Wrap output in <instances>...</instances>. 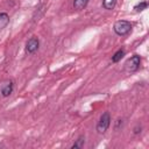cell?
<instances>
[{"instance_id":"obj_8","label":"cell","mask_w":149,"mask_h":149,"mask_svg":"<svg viewBox=\"0 0 149 149\" xmlns=\"http://www.w3.org/2000/svg\"><path fill=\"white\" fill-rule=\"evenodd\" d=\"M84 143H85V137L81 135V136H79L77 140H76V142L72 144V149H79V148H83L84 147Z\"/></svg>"},{"instance_id":"obj_3","label":"cell","mask_w":149,"mask_h":149,"mask_svg":"<svg viewBox=\"0 0 149 149\" xmlns=\"http://www.w3.org/2000/svg\"><path fill=\"white\" fill-rule=\"evenodd\" d=\"M140 62L141 58L137 55H134L133 57H130L126 63H125V70L127 72H134L140 68Z\"/></svg>"},{"instance_id":"obj_6","label":"cell","mask_w":149,"mask_h":149,"mask_svg":"<svg viewBox=\"0 0 149 149\" xmlns=\"http://www.w3.org/2000/svg\"><path fill=\"white\" fill-rule=\"evenodd\" d=\"M9 23V15L7 13H0V29H3Z\"/></svg>"},{"instance_id":"obj_2","label":"cell","mask_w":149,"mask_h":149,"mask_svg":"<svg viewBox=\"0 0 149 149\" xmlns=\"http://www.w3.org/2000/svg\"><path fill=\"white\" fill-rule=\"evenodd\" d=\"M111 125V115L108 112H105L102 113V115L100 116L99 121H98V125H97V130L99 134H104L106 133V130L108 129Z\"/></svg>"},{"instance_id":"obj_10","label":"cell","mask_w":149,"mask_h":149,"mask_svg":"<svg viewBox=\"0 0 149 149\" xmlns=\"http://www.w3.org/2000/svg\"><path fill=\"white\" fill-rule=\"evenodd\" d=\"M123 55H125V50H122V49L118 50V51L114 54V56L112 57V62H113V63H118V62L123 57Z\"/></svg>"},{"instance_id":"obj_7","label":"cell","mask_w":149,"mask_h":149,"mask_svg":"<svg viewBox=\"0 0 149 149\" xmlns=\"http://www.w3.org/2000/svg\"><path fill=\"white\" fill-rule=\"evenodd\" d=\"M90 0H73V8L77 10H81L86 7Z\"/></svg>"},{"instance_id":"obj_9","label":"cell","mask_w":149,"mask_h":149,"mask_svg":"<svg viewBox=\"0 0 149 149\" xmlns=\"http://www.w3.org/2000/svg\"><path fill=\"white\" fill-rule=\"evenodd\" d=\"M115 3H116V0H102V6L105 9H113L115 7Z\"/></svg>"},{"instance_id":"obj_4","label":"cell","mask_w":149,"mask_h":149,"mask_svg":"<svg viewBox=\"0 0 149 149\" xmlns=\"http://www.w3.org/2000/svg\"><path fill=\"white\" fill-rule=\"evenodd\" d=\"M40 47V41L37 37H31L28 40V42L26 43V52L27 54H34L35 51H37Z\"/></svg>"},{"instance_id":"obj_5","label":"cell","mask_w":149,"mask_h":149,"mask_svg":"<svg viewBox=\"0 0 149 149\" xmlns=\"http://www.w3.org/2000/svg\"><path fill=\"white\" fill-rule=\"evenodd\" d=\"M13 90H14V84H13L12 80L5 81V83L1 85V87H0V91H1L2 97H9V95L12 94Z\"/></svg>"},{"instance_id":"obj_11","label":"cell","mask_w":149,"mask_h":149,"mask_svg":"<svg viewBox=\"0 0 149 149\" xmlns=\"http://www.w3.org/2000/svg\"><path fill=\"white\" fill-rule=\"evenodd\" d=\"M147 6H148V3L146 2V1H142L141 3H139V5H136L135 6V10H137V12H141V10H143V9H146L147 8Z\"/></svg>"},{"instance_id":"obj_1","label":"cell","mask_w":149,"mask_h":149,"mask_svg":"<svg viewBox=\"0 0 149 149\" xmlns=\"http://www.w3.org/2000/svg\"><path fill=\"white\" fill-rule=\"evenodd\" d=\"M113 29L115 31L116 35L119 36H123V35H127L130 30H132V24L129 21H126V20H119L114 23L113 26Z\"/></svg>"}]
</instances>
